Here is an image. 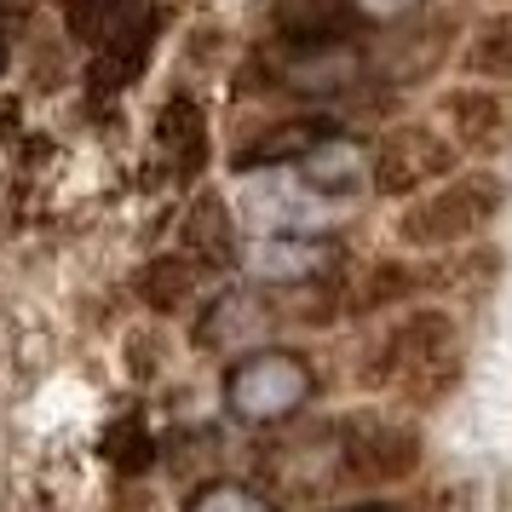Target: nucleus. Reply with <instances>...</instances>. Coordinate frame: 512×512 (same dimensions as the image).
Listing matches in <instances>:
<instances>
[{
    "label": "nucleus",
    "instance_id": "f8f14e48",
    "mask_svg": "<svg viewBox=\"0 0 512 512\" xmlns=\"http://www.w3.org/2000/svg\"><path fill=\"white\" fill-rule=\"evenodd\" d=\"M156 150L173 167V179H196L208 167V116L196 98H167L156 116Z\"/></svg>",
    "mask_w": 512,
    "mask_h": 512
},
{
    "label": "nucleus",
    "instance_id": "412c9836",
    "mask_svg": "<svg viewBox=\"0 0 512 512\" xmlns=\"http://www.w3.org/2000/svg\"><path fill=\"white\" fill-rule=\"evenodd\" d=\"M116 512H150V495L144 489H127V495H116Z\"/></svg>",
    "mask_w": 512,
    "mask_h": 512
},
{
    "label": "nucleus",
    "instance_id": "6e6552de",
    "mask_svg": "<svg viewBox=\"0 0 512 512\" xmlns=\"http://www.w3.org/2000/svg\"><path fill=\"white\" fill-rule=\"evenodd\" d=\"M271 323H277V305L265 300V294H254V288H231V294H219V300L202 311V323H196V346L202 351L254 346Z\"/></svg>",
    "mask_w": 512,
    "mask_h": 512
},
{
    "label": "nucleus",
    "instance_id": "f03ea898",
    "mask_svg": "<svg viewBox=\"0 0 512 512\" xmlns=\"http://www.w3.org/2000/svg\"><path fill=\"white\" fill-rule=\"evenodd\" d=\"M311 392H317V369L288 346L242 351L225 369V409L242 426H277V420L300 415Z\"/></svg>",
    "mask_w": 512,
    "mask_h": 512
},
{
    "label": "nucleus",
    "instance_id": "6ab92c4d",
    "mask_svg": "<svg viewBox=\"0 0 512 512\" xmlns=\"http://www.w3.org/2000/svg\"><path fill=\"white\" fill-rule=\"evenodd\" d=\"M185 512H277L271 507V495H259L254 484H236V478H213L190 495Z\"/></svg>",
    "mask_w": 512,
    "mask_h": 512
},
{
    "label": "nucleus",
    "instance_id": "1a4fd4ad",
    "mask_svg": "<svg viewBox=\"0 0 512 512\" xmlns=\"http://www.w3.org/2000/svg\"><path fill=\"white\" fill-rule=\"evenodd\" d=\"M357 6L351 0H271V29L288 47H346Z\"/></svg>",
    "mask_w": 512,
    "mask_h": 512
},
{
    "label": "nucleus",
    "instance_id": "ddd939ff",
    "mask_svg": "<svg viewBox=\"0 0 512 512\" xmlns=\"http://www.w3.org/2000/svg\"><path fill=\"white\" fill-rule=\"evenodd\" d=\"M420 288H432L426 265H415V259H374L357 277V288L346 294V311L351 317H380V311H397V305H415Z\"/></svg>",
    "mask_w": 512,
    "mask_h": 512
},
{
    "label": "nucleus",
    "instance_id": "2eb2a0df",
    "mask_svg": "<svg viewBox=\"0 0 512 512\" xmlns=\"http://www.w3.org/2000/svg\"><path fill=\"white\" fill-rule=\"evenodd\" d=\"M328 133H334V127H328V121H317V116L277 121V127H265V133H259L254 144H242L231 162L242 167V173H254V167H288V162L300 167L305 156H311V150H317V144L328 139Z\"/></svg>",
    "mask_w": 512,
    "mask_h": 512
},
{
    "label": "nucleus",
    "instance_id": "39448f33",
    "mask_svg": "<svg viewBox=\"0 0 512 512\" xmlns=\"http://www.w3.org/2000/svg\"><path fill=\"white\" fill-rule=\"evenodd\" d=\"M334 455H340V472L351 484H369V489H392L403 478L420 472V455H426V438L420 426L392 415H346L340 432H334Z\"/></svg>",
    "mask_w": 512,
    "mask_h": 512
},
{
    "label": "nucleus",
    "instance_id": "423d86ee",
    "mask_svg": "<svg viewBox=\"0 0 512 512\" xmlns=\"http://www.w3.org/2000/svg\"><path fill=\"white\" fill-rule=\"evenodd\" d=\"M438 121L461 156L495 162L501 150H512V87H484V81L449 87L438 98Z\"/></svg>",
    "mask_w": 512,
    "mask_h": 512
},
{
    "label": "nucleus",
    "instance_id": "0eeeda50",
    "mask_svg": "<svg viewBox=\"0 0 512 512\" xmlns=\"http://www.w3.org/2000/svg\"><path fill=\"white\" fill-rule=\"evenodd\" d=\"M340 265V248L323 236H259L242 248V271L271 288H311L328 282V271Z\"/></svg>",
    "mask_w": 512,
    "mask_h": 512
},
{
    "label": "nucleus",
    "instance_id": "4468645a",
    "mask_svg": "<svg viewBox=\"0 0 512 512\" xmlns=\"http://www.w3.org/2000/svg\"><path fill=\"white\" fill-rule=\"evenodd\" d=\"M357 81V52L351 47H288V58L277 64V87L305 98L346 93Z\"/></svg>",
    "mask_w": 512,
    "mask_h": 512
},
{
    "label": "nucleus",
    "instance_id": "20e7f679",
    "mask_svg": "<svg viewBox=\"0 0 512 512\" xmlns=\"http://www.w3.org/2000/svg\"><path fill=\"white\" fill-rule=\"evenodd\" d=\"M455 173H461V150L432 121H403V127L374 139V167H369L374 196L415 202V196H426L432 185L455 179Z\"/></svg>",
    "mask_w": 512,
    "mask_h": 512
},
{
    "label": "nucleus",
    "instance_id": "f3484780",
    "mask_svg": "<svg viewBox=\"0 0 512 512\" xmlns=\"http://www.w3.org/2000/svg\"><path fill=\"white\" fill-rule=\"evenodd\" d=\"M196 265H190L185 254H162V259H150L139 271V300L150 305V311H162V317H173V311H185L190 294H196Z\"/></svg>",
    "mask_w": 512,
    "mask_h": 512
},
{
    "label": "nucleus",
    "instance_id": "b1692460",
    "mask_svg": "<svg viewBox=\"0 0 512 512\" xmlns=\"http://www.w3.org/2000/svg\"><path fill=\"white\" fill-rule=\"evenodd\" d=\"M501 6H512V0H501Z\"/></svg>",
    "mask_w": 512,
    "mask_h": 512
},
{
    "label": "nucleus",
    "instance_id": "9d476101",
    "mask_svg": "<svg viewBox=\"0 0 512 512\" xmlns=\"http://www.w3.org/2000/svg\"><path fill=\"white\" fill-rule=\"evenodd\" d=\"M369 167H374V150L351 133H328L311 156L300 162V185L311 196H351V190L369 185Z\"/></svg>",
    "mask_w": 512,
    "mask_h": 512
},
{
    "label": "nucleus",
    "instance_id": "f257e3e1",
    "mask_svg": "<svg viewBox=\"0 0 512 512\" xmlns=\"http://www.w3.org/2000/svg\"><path fill=\"white\" fill-rule=\"evenodd\" d=\"M507 208V179L495 167H461L455 179L432 185L426 196L403 202L397 213V242L415 254H443V248H466L501 219Z\"/></svg>",
    "mask_w": 512,
    "mask_h": 512
},
{
    "label": "nucleus",
    "instance_id": "7ed1b4c3",
    "mask_svg": "<svg viewBox=\"0 0 512 512\" xmlns=\"http://www.w3.org/2000/svg\"><path fill=\"white\" fill-rule=\"evenodd\" d=\"M449 357H461V328H455V317L443 305H415V311H403L397 323H386L369 340L357 380L374 386V392H397V386H409L415 374L438 369Z\"/></svg>",
    "mask_w": 512,
    "mask_h": 512
},
{
    "label": "nucleus",
    "instance_id": "a211bd4d",
    "mask_svg": "<svg viewBox=\"0 0 512 512\" xmlns=\"http://www.w3.org/2000/svg\"><path fill=\"white\" fill-rule=\"evenodd\" d=\"M104 461L116 466V472H127V478H139L144 466L156 461V443H150L139 415H121L116 426L104 432Z\"/></svg>",
    "mask_w": 512,
    "mask_h": 512
},
{
    "label": "nucleus",
    "instance_id": "9b49d317",
    "mask_svg": "<svg viewBox=\"0 0 512 512\" xmlns=\"http://www.w3.org/2000/svg\"><path fill=\"white\" fill-rule=\"evenodd\" d=\"M179 254L196 265V271H219L236 259V219L231 202L219 190H202L185 213V231H179Z\"/></svg>",
    "mask_w": 512,
    "mask_h": 512
},
{
    "label": "nucleus",
    "instance_id": "4be33fe9",
    "mask_svg": "<svg viewBox=\"0 0 512 512\" xmlns=\"http://www.w3.org/2000/svg\"><path fill=\"white\" fill-rule=\"evenodd\" d=\"M334 512H403L397 501H357V507H334Z\"/></svg>",
    "mask_w": 512,
    "mask_h": 512
},
{
    "label": "nucleus",
    "instance_id": "aec40b11",
    "mask_svg": "<svg viewBox=\"0 0 512 512\" xmlns=\"http://www.w3.org/2000/svg\"><path fill=\"white\" fill-rule=\"evenodd\" d=\"M357 6V24H397V18H409L420 0H351Z\"/></svg>",
    "mask_w": 512,
    "mask_h": 512
},
{
    "label": "nucleus",
    "instance_id": "dca6fc26",
    "mask_svg": "<svg viewBox=\"0 0 512 512\" xmlns=\"http://www.w3.org/2000/svg\"><path fill=\"white\" fill-rule=\"evenodd\" d=\"M461 70L472 81H484V87H512V6L472 24L461 47Z\"/></svg>",
    "mask_w": 512,
    "mask_h": 512
},
{
    "label": "nucleus",
    "instance_id": "5701e85b",
    "mask_svg": "<svg viewBox=\"0 0 512 512\" xmlns=\"http://www.w3.org/2000/svg\"><path fill=\"white\" fill-rule=\"evenodd\" d=\"M24 6H35V0H0V12H24Z\"/></svg>",
    "mask_w": 512,
    "mask_h": 512
}]
</instances>
